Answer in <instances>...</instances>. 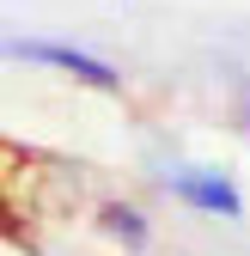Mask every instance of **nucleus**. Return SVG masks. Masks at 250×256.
Instances as JSON below:
<instances>
[{
	"label": "nucleus",
	"instance_id": "nucleus-1",
	"mask_svg": "<svg viewBox=\"0 0 250 256\" xmlns=\"http://www.w3.org/2000/svg\"><path fill=\"white\" fill-rule=\"evenodd\" d=\"M0 61H24V68H49L61 80H74L86 92H122V68L104 61L86 43H61V37H0Z\"/></svg>",
	"mask_w": 250,
	"mask_h": 256
},
{
	"label": "nucleus",
	"instance_id": "nucleus-2",
	"mask_svg": "<svg viewBox=\"0 0 250 256\" xmlns=\"http://www.w3.org/2000/svg\"><path fill=\"white\" fill-rule=\"evenodd\" d=\"M159 183H165V196L183 202L190 214H208V220H238V214H244L238 183H232L220 165H190V158H177V165L159 171Z\"/></svg>",
	"mask_w": 250,
	"mask_h": 256
},
{
	"label": "nucleus",
	"instance_id": "nucleus-3",
	"mask_svg": "<svg viewBox=\"0 0 250 256\" xmlns=\"http://www.w3.org/2000/svg\"><path fill=\"white\" fill-rule=\"evenodd\" d=\"M98 220H104V232H110L116 244L146 250V232H152V226H146V214H140V208H128V202H104V214H98Z\"/></svg>",
	"mask_w": 250,
	"mask_h": 256
}]
</instances>
